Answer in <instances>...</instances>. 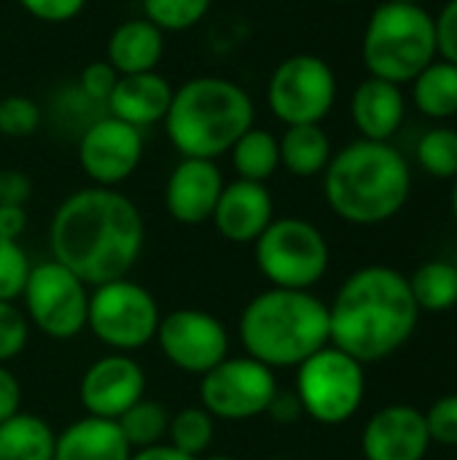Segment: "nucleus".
<instances>
[{
    "label": "nucleus",
    "mask_w": 457,
    "mask_h": 460,
    "mask_svg": "<svg viewBox=\"0 0 457 460\" xmlns=\"http://www.w3.org/2000/svg\"><path fill=\"white\" fill-rule=\"evenodd\" d=\"M48 243L54 261L78 275L86 286L127 278L145 243V224L137 205L102 186L78 189L59 202L51 218Z\"/></svg>",
    "instance_id": "1"
},
{
    "label": "nucleus",
    "mask_w": 457,
    "mask_h": 460,
    "mask_svg": "<svg viewBox=\"0 0 457 460\" xmlns=\"http://www.w3.org/2000/svg\"><path fill=\"white\" fill-rule=\"evenodd\" d=\"M417 321L407 275L388 264L356 270L329 305L331 345L364 367L396 356L412 340Z\"/></svg>",
    "instance_id": "2"
},
{
    "label": "nucleus",
    "mask_w": 457,
    "mask_h": 460,
    "mask_svg": "<svg viewBox=\"0 0 457 460\" xmlns=\"http://www.w3.org/2000/svg\"><path fill=\"white\" fill-rule=\"evenodd\" d=\"M412 194V170L393 143L353 140L323 170V197L347 224L380 226L396 218Z\"/></svg>",
    "instance_id": "3"
},
{
    "label": "nucleus",
    "mask_w": 457,
    "mask_h": 460,
    "mask_svg": "<svg viewBox=\"0 0 457 460\" xmlns=\"http://www.w3.org/2000/svg\"><path fill=\"white\" fill-rule=\"evenodd\" d=\"M253 121L256 105L245 86L224 75H197L172 92L162 124L180 156L215 162L232 151Z\"/></svg>",
    "instance_id": "4"
},
{
    "label": "nucleus",
    "mask_w": 457,
    "mask_h": 460,
    "mask_svg": "<svg viewBox=\"0 0 457 460\" xmlns=\"http://www.w3.org/2000/svg\"><path fill=\"white\" fill-rule=\"evenodd\" d=\"M240 340L245 353L269 369L299 367L331 345L329 305L312 291H261L240 315Z\"/></svg>",
    "instance_id": "5"
},
{
    "label": "nucleus",
    "mask_w": 457,
    "mask_h": 460,
    "mask_svg": "<svg viewBox=\"0 0 457 460\" xmlns=\"http://www.w3.org/2000/svg\"><path fill=\"white\" fill-rule=\"evenodd\" d=\"M361 57L369 75L391 84H412L439 54L434 16L423 5L385 0L364 30Z\"/></svg>",
    "instance_id": "6"
},
{
    "label": "nucleus",
    "mask_w": 457,
    "mask_h": 460,
    "mask_svg": "<svg viewBox=\"0 0 457 460\" xmlns=\"http://www.w3.org/2000/svg\"><path fill=\"white\" fill-rule=\"evenodd\" d=\"M253 259L272 288L310 291L323 280L331 251L326 234L312 221L286 216L275 218L261 232L253 243Z\"/></svg>",
    "instance_id": "7"
},
{
    "label": "nucleus",
    "mask_w": 457,
    "mask_h": 460,
    "mask_svg": "<svg viewBox=\"0 0 457 460\" xmlns=\"http://www.w3.org/2000/svg\"><path fill=\"white\" fill-rule=\"evenodd\" d=\"M296 396L304 415L321 426H342L356 418L366 396L364 364L326 345L296 367Z\"/></svg>",
    "instance_id": "8"
},
{
    "label": "nucleus",
    "mask_w": 457,
    "mask_h": 460,
    "mask_svg": "<svg viewBox=\"0 0 457 460\" xmlns=\"http://www.w3.org/2000/svg\"><path fill=\"white\" fill-rule=\"evenodd\" d=\"M159 305L148 288L135 280H110L94 286L89 296V315L86 326L92 334L113 348V350H140L151 340H156L159 329Z\"/></svg>",
    "instance_id": "9"
},
{
    "label": "nucleus",
    "mask_w": 457,
    "mask_h": 460,
    "mask_svg": "<svg viewBox=\"0 0 457 460\" xmlns=\"http://www.w3.org/2000/svg\"><path fill=\"white\" fill-rule=\"evenodd\" d=\"M337 102V75L318 54H291L269 75L267 105L286 127L321 124Z\"/></svg>",
    "instance_id": "10"
},
{
    "label": "nucleus",
    "mask_w": 457,
    "mask_h": 460,
    "mask_svg": "<svg viewBox=\"0 0 457 460\" xmlns=\"http://www.w3.org/2000/svg\"><path fill=\"white\" fill-rule=\"evenodd\" d=\"M22 299L27 321L51 340H73L86 329V283L54 259L30 270Z\"/></svg>",
    "instance_id": "11"
},
{
    "label": "nucleus",
    "mask_w": 457,
    "mask_h": 460,
    "mask_svg": "<svg viewBox=\"0 0 457 460\" xmlns=\"http://www.w3.org/2000/svg\"><path fill=\"white\" fill-rule=\"evenodd\" d=\"M277 394L275 372L250 358H224L207 375H202L199 396L202 407L218 420H253L267 412L272 396Z\"/></svg>",
    "instance_id": "12"
},
{
    "label": "nucleus",
    "mask_w": 457,
    "mask_h": 460,
    "mask_svg": "<svg viewBox=\"0 0 457 460\" xmlns=\"http://www.w3.org/2000/svg\"><path fill=\"white\" fill-rule=\"evenodd\" d=\"M156 342L164 358L186 375H207L224 358H229V332L226 326L194 307L172 310L159 321Z\"/></svg>",
    "instance_id": "13"
},
{
    "label": "nucleus",
    "mask_w": 457,
    "mask_h": 460,
    "mask_svg": "<svg viewBox=\"0 0 457 460\" xmlns=\"http://www.w3.org/2000/svg\"><path fill=\"white\" fill-rule=\"evenodd\" d=\"M143 129L108 113L83 129L78 140V164L94 186L116 189L135 175L143 162Z\"/></svg>",
    "instance_id": "14"
},
{
    "label": "nucleus",
    "mask_w": 457,
    "mask_h": 460,
    "mask_svg": "<svg viewBox=\"0 0 457 460\" xmlns=\"http://www.w3.org/2000/svg\"><path fill=\"white\" fill-rule=\"evenodd\" d=\"M143 396H145V372L135 358L124 353H113L94 361L83 372L78 385V399L86 415L102 420H119Z\"/></svg>",
    "instance_id": "15"
},
{
    "label": "nucleus",
    "mask_w": 457,
    "mask_h": 460,
    "mask_svg": "<svg viewBox=\"0 0 457 460\" xmlns=\"http://www.w3.org/2000/svg\"><path fill=\"white\" fill-rule=\"evenodd\" d=\"M431 450L426 412L412 404H388L377 410L361 434L366 460H423Z\"/></svg>",
    "instance_id": "16"
},
{
    "label": "nucleus",
    "mask_w": 457,
    "mask_h": 460,
    "mask_svg": "<svg viewBox=\"0 0 457 460\" xmlns=\"http://www.w3.org/2000/svg\"><path fill=\"white\" fill-rule=\"evenodd\" d=\"M224 186L226 181L215 162L183 156L164 183V208L178 224L199 226L213 218Z\"/></svg>",
    "instance_id": "17"
},
{
    "label": "nucleus",
    "mask_w": 457,
    "mask_h": 460,
    "mask_svg": "<svg viewBox=\"0 0 457 460\" xmlns=\"http://www.w3.org/2000/svg\"><path fill=\"white\" fill-rule=\"evenodd\" d=\"M210 221L218 234L234 245L256 243L261 232L275 221L272 194L264 183L237 178L224 186Z\"/></svg>",
    "instance_id": "18"
},
{
    "label": "nucleus",
    "mask_w": 457,
    "mask_h": 460,
    "mask_svg": "<svg viewBox=\"0 0 457 460\" xmlns=\"http://www.w3.org/2000/svg\"><path fill=\"white\" fill-rule=\"evenodd\" d=\"M350 116L364 140L391 143L407 116L404 89L399 84L369 75L353 89Z\"/></svg>",
    "instance_id": "19"
},
{
    "label": "nucleus",
    "mask_w": 457,
    "mask_h": 460,
    "mask_svg": "<svg viewBox=\"0 0 457 460\" xmlns=\"http://www.w3.org/2000/svg\"><path fill=\"white\" fill-rule=\"evenodd\" d=\"M172 84L151 70V73H135V75H119L105 108L110 116L145 129L159 121H164L170 102H172Z\"/></svg>",
    "instance_id": "20"
},
{
    "label": "nucleus",
    "mask_w": 457,
    "mask_h": 460,
    "mask_svg": "<svg viewBox=\"0 0 457 460\" xmlns=\"http://www.w3.org/2000/svg\"><path fill=\"white\" fill-rule=\"evenodd\" d=\"M162 54H164V32L145 16L116 24L105 43V62L119 75L151 73L162 62Z\"/></svg>",
    "instance_id": "21"
},
{
    "label": "nucleus",
    "mask_w": 457,
    "mask_h": 460,
    "mask_svg": "<svg viewBox=\"0 0 457 460\" xmlns=\"http://www.w3.org/2000/svg\"><path fill=\"white\" fill-rule=\"evenodd\" d=\"M132 447L121 437L116 420L81 418L57 434L54 460H129Z\"/></svg>",
    "instance_id": "22"
},
{
    "label": "nucleus",
    "mask_w": 457,
    "mask_h": 460,
    "mask_svg": "<svg viewBox=\"0 0 457 460\" xmlns=\"http://www.w3.org/2000/svg\"><path fill=\"white\" fill-rule=\"evenodd\" d=\"M280 143V164L296 178H315L323 175L334 151L331 137L321 124H296L286 127Z\"/></svg>",
    "instance_id": "23"
},
{
    "label": "nucleus",
    "mask_w": 457,
    "mask_h": 460,
    "mask_svg": "<svg viewBox=\"0 0 457 460\" xmlns=\"http://www.w3.org/2000/svg\"><path fill=\"white\" fill-rule=\"evenodd\" d=\"M54 445L57 434L32 412H16L0 423V460H54Z\"/></svg>",
    "instance_id": "24"
},
{
    "label": "nucleus",
    "mask_w": 457,
    "mask_h": 460,
    "mask_svg": "<svg viewBox=\"0 0 457 460\" xmlns=\"http://www.w3.org/2000/svg\"><path fill=\"white\" fill-rule=\"evenodd\" d=\"M412 102L428 119L457 116V65L436 57L412 81Z\"/></svg>",
    "instance_id": "25"
},
{
    "label": "nucleus",
    "mask_w": 457,
    "mask_h": 460,
    "mask_svg": "<svg viewBox=\"0 0 457 460\" xmlns=\"http://www.w3.org/2000/svg\"><path fill=\"white\" fill-rule=\"evenodd\" d=\"M412 299L423 313H447L457 305V264L444 259L423 261L412 275H407Z\"/></svg>",
    "instance_id": "26"
},
{
    "label": "nucleus",
    "mask_w": 457,
    "mask_h": 460,
    "mask_svg": "<svg viewBox=\"0 0 457 460\" xmlns=\"http://www.w3.org/2000/svg\"><path fill=\"white\" fill-rule=\"evenodd\" d=\"M237 178L264 183L280 167V143L269 129L250 127L229 151Z\"/></svg>",
    "instance_id": "27"
},
{
    "label": "nucleus",
    "mask_w": 457,
    "mask_h": 460,
    "mask_svg": "<svg viewBox=\"0 0 457 460\" xmlns=\"http://www.w3.org/2000/svg\"><path fill=\"white\" fill-rule=\"evenodd\" d=\"M121 437L127 439V445L132 450H145L154 445H162V439H167L170 431V412L156 404V402H145L140 399L135 407H129L119 420H116Z\"/></svg>",
    "instance_id": "28"
},
{
    "label": "nucleus",
    "mask_w": 457,
    "mask_h": 460,
    "mask_svg": "<svg viewBox=\"0 0 457 460\" xmlns=\"http://www.w3.org/2000/svg\"><path fill=\"white\" fill-rule=\"evenodd\" d=\"M215 437V418L205 407H186L178 415H170L167 439L175 450L199 458Z\"/></svg>",
    "instance_id": "29"
},
{
    "label": "nucleus",
    "mask_w": 457,
    "mask_h": 460,
    "mask_svg": "<svg viewBox=\"0 0 457 460\" xmlns=\"http://www.w3.org/2000/svg\"><path fill=\"white\" fill-rule=\"evenodd\" d=\"M417 162L420 167L439 181L457 178V129L453 127H434L417 143Z\"/></svg>",
    "instance_id": "30"
},
{
    "label": "nucleus",
    "mask_w": 457,
    "mask_h": 460,
    "mask_svg": "<svg viewBox=\"0 0 457 460\" xmlns=\"http://www.w3.org/2000/svg\"><path fill=\"white\" fill-rule=\"evenodd\" d=\"M143 3V16L154 22L162 32H186L197 27L213 0H140Z\"/></svg>",
    "instance_id": "31"
},
{
    "label": "nucleus",
    "mask_w": 457,
    "mask_h": 460,
    "mask_svg": "<svg viewBox=\"0 0 457 460\" xmlns=\"http://www.w3.org/2000/svg\"><path fill=\"white\" fill-rule=\"evenodd\" d=\"M43 111L32 97L8 94L0 97V135L5 137H30L38 132Z\"/></svg>",
    "instance_id": "32"
},
{
    "label": "nucleus",
    "mask_w": 457,
    "mask_h": 460,
    "mask_svg": "<svg viewBox=\"0 0 457 460\" xmlns=\"http://www.w3.org/2000/svg\"><path fill=\"white\" fill-rule=\"evenodd\" d=\"M30 259L22 251L16 240L0 237V299L13 302L24 294L27 278H30Z\"/></svg>",
    "instance_id": "33"
},
{
    "label": "nucleus",
    "mask_w": 457,
    "mask_h": 460,
    "mask_svg": "<svg viewBox=\"0 0 457 460\" xmlns=\"http://www.w3.org/2000/svg\"><path fill=\"white\" fill-rule=\"evenodd\" d=\"M30 340V321L13 305L0 299V364L16 358Z\"/></svg>",
    "instance_id": "34"
},
{
    "label": "nucleus",
    "mask_w": 457,
    "mask_h": 460,
    "mask_svg": "<svg viewBox=\"0 0 457 460\" xmlns=\"http://www.w3.org/2000/svg\"><path fill=\"white\" fill-rule=\"evenodd\" d=\"M426 426H428L431 445L457 447V394L439 396L426 410Z\"/></svg>",
    "instance_id": "35"
},
{
    "label": "nucleus",
    "mask_w": 457,
    "mask_h": 460,
    "mask_svg": "<svg viewBox=\"0 0 457 460\" xmlns=\"http://www.w3.org/2000/svg\"><path fill=\"white\" fill-rule=\"evenodd\" d=\"M116 81H119V73L105 59L89 62L81 70V75H78V92L83 94V100L97 102V105H105L108 97H110V92H113V86H116Z\"/></svg>",
    "instance_id": "36"
},
{
    "label": "nucleus",
    "mask_w": 457,
    "mask_h": 460,
    "mask_svg": "<svg viewBox=\"0 0 457 460\" xmlns=\"http://www.w3.org/2000/svg\"><path fill=\"white\" fill-rule=\"evenodd\" d=\"M16 3L43 24H67L86 8L89 0H16Z\"/></svg>",
    "instance_id": "37"
},
{
    "label": "nucleus",
    "mask_w": 457,
    "mask_h": 460,
    "mask_svg": "<svg viewBox=\"0 0 457 460\" xmlns=\"http://www.w3.org/2000/svg\"><path fill=\"white\" fill-rule=\"evenodd\" d=\"M436 27V54L444 62L457 65V0H447L439 16H434Z\"/></svg>",
    "instance_id": "38"
},
{
    "label": "nucleus",
    "mask_w": 457,
    "mask_h": 460,
    "mask_svg": "<svg viewBox=\"0 0 457 460\" xmlns=\"http://www.w3.org/2000/svg\"><path fill=\"white\" fill-rule=\"evenodd\" d=\"M32 194V183L19 170H3L0 172V205H27Z\"/></svg>",
    "instance_id": "39"
},
{
    "label": "nucleus",
    "mask_w": 457,
    "mask_h": 460,
    "mask_svg": "<svg viewBox=\"0 0 457 460\" xmlns=\"http://www.w3.org/2000/svg\"><path fill=\"white\" fill-rule=\"evenodd\" d=\"M267 415L275 420V423H283V426H291L296 423L299 418H304V407L296 396V391H280L272 396L269 407H267Z\"/></svg>",
    "instance_id": "40"
},
{
    "label": "nucleus",
    "mask_w": 457,
    "mask_h": 460,
    "mask_svg": "<svg viewBox=\"0 0 457 460\" xmlns=\"http://www.w3.org/2000/svg\"><path fill=\"white\" fill-rule=\"evenodd\" d=\"M19 407H22V385L16 375L5 369V364H0V423L22 412Z\"/></svg>",
    "instance_id": "41"
},
{
    "label": "nucleus",
    "mask_w": 457,
    "mask_h": 460,
    "mask_svg": "<svg viewBox=\"0 0 457 460\" xmlns=\"http://www.w3.org/2000/svg\"><path fill=\"white\" fill-rule=\"evenodd\" d=\"M27 229V210L22 205H0V237L19 240Z\"/></svg>",
    "instance_id": "42"
},
{
    "label": "nucleus",
    "mask_w": 457,
    "mask_h": 460,
    "mask_svg": "<svg viewBox=\"0 0 457 460\" xmlns=\"http://www.w3.org/2000/svg\"><path fill=\"white\" fill-rule=\"evenodd\" d=\"M129 460H197V458H191V456H186V453L175 450L170 442H167V445L162 442V445H154V447H145V450H135Z\"/></svg>",
    "instance_id": "43"
},
{
    "label": "nucleus",
    "mask_w": 457,
    "mask_h": 460,
    "mask_svg": "<svg viewBox=\"0 0 457 460\" xmlns=\"http://www.w3.org/2000/svg\"><path fill=\"white\" fill-rule=\"evenodd\" d=\"M453 218H455L457 224V178L453 181Z\"/></svg>",
    "instance_id": "44"
},
{
    "label": "nucleus",
    "mask_w": 457,
    "mask_h": 460,
    "mask_svg": "<svg viewBox=\"0 0 457 460\" xmlns=\"http://www.w3.org/2000/svg\"><path fill=\"white\" fill-rule=\"evenodd\" d=\"M396 3H409V5H423V0H396Z\"/></svg>",
    "instance_id": "45"
},
{
    "label": "nucleus",
    "mask_w": 457,
    "mask_h": 460,
    "mask_svg": "<svg viewBox=\"0 0 457 460\" xmlns=\"http://www.w3.org/2000/svg\"><path fill=\"white\" fill-rule=\"evenodd\" d=\"M207 460H234V458H229V456H213V458H207Z\"/></svg>",
    "instance_id": "46"
},
{
    "label": "nucleus",
    "mask_w": 457,
    "mask_h": 460,
    "mask_svg": "<svg viewBox=\"0 0 457 460\" xmlns=\"http://www.w3.org/2000/svg\"><path fill=\"white\" fill-rule=\"evenodd\" d=\"M329 3H353V0H329Z\"/></svg>",
    "instance_id": "47"
},
{
    "label": "nucleus",
    "mask_w": 457,
    "mask_h": 460,
    "mask_svg": "<svg viewBox=\"0 0 457 460\" xmlns=\"http://www.w3.org/2000/svg\"><path fill=\"white\" fill-rule=\"evenodd\" d=\"M269 460H291V458H269Z\"/></svg>",
    "instance_id": "48"
},
{
    "label": "nucleus",
    "mask_w": 457,
    "mask_h": 460,
    "mask_svg": "<svg viewBox=\"0 0 457 460\" xmlns=\"http://www.w3.org/2000/svg\"><path fill=\"white\" fill-rule=\"evenodd\" d=\"M455 264H457V261H455Z\"/></svg>",
    "instance_id": "49"
}]
</instances>
